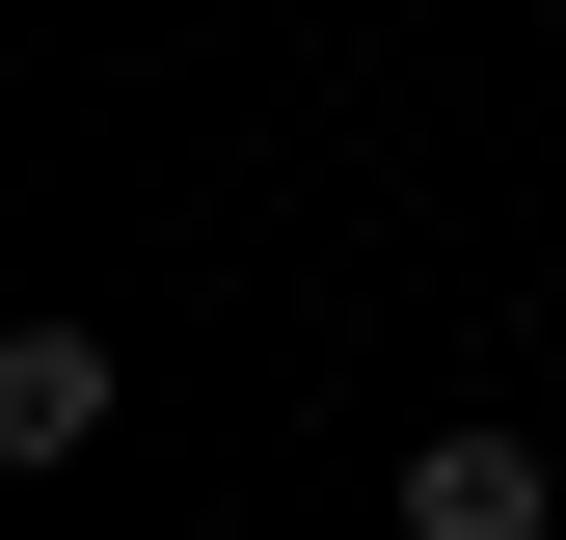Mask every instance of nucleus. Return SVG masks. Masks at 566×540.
I'll return each instance as SVG.
<instances>
[{
  "label": "nucleus",
  "instance_id": "obj_1",
  "mask_svg": "<svg viewBox=\"0 0 566 540\" xmlns=\"http://www.w3.org/2000/svg\"><path fill=\"white\" fill-rule=\"evenodd\" d=\"M539 513H566L539 433H432V459H405V540H539Z\"/></svg>",
  "mask_w": 566,
  "mask_h": 540
},
{
  "label": "nucleus",
  "instance_id": "obj_2",
  "mask_svg": "<svg viewBox=\"0 0 566 540\" xmlns=\"http://www.w3.org/2000/svg\"><path fill=\"white\" fill-rule=\"evenodd\" d=\"M108 433V324H0V459H82Z\"/></svg>",
  "mask_w": 566,
  "mask_h": 540
}]
</instances>
